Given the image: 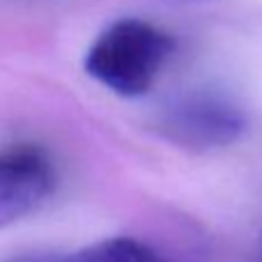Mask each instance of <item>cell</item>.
<instances>
[{
    "label": "cell",
    "instance_id": "6da1fadb",
    "mask_svg": "<svg viewBox=\"0 0 262 262\" xmlns=\"http://www.w3.org/2000/svg\"><path fill=\"white\" fill-rule=\"evenodd\" d=\"M175 51V39L140 18L111 23L88 49L85 72L120 97H140L154 85Z\"/></svg>",
    "mask_w": 262,
    "mask_h": 262
},
{
    "label": "cell",
    "instance_id": "7a4b0ae2",
    "mask_svg": "<svg viewBox=\"0 0 262 262\" xmlns=\"http://www.w3.org/2000/svg\"><path fill=\"white\" fill-rule=\"evenodd\" d=\"M249 118L244 108L212 90L180 95L163 108L159 131L170 143L191 152H212L237 143L246 134Z\"/></svg>",
    "mask_w": 262,
    "mask_h": 262
},
{
    "label": "cell",
    "instance_id": "3957f363",
    "mask_svg": "<svg viewBox=\"0 0 262 262\" xmlns=\"http://www.w3.org/2000/svg\"><path fill=\"white\" fill-rule=\"evenodd\" d=\"M53 186V161L39 145L18 143L0 149V230L37 212Z\"/></svg>",
    "mask_w": 262,
    "mask_h": 262
},
{
    "label": "cell",
    "instance_id": "277c9868",
    "mask_svg": "<svg viewBox=\"0 0 262 262\" xmlns=\"http://www.w3.org/2000/svg\"><path fill=\"white\" fill-rule=\"evenodd\" d=\"M37 262H172L134 237H111L62 255H35Z\"/></svg>",
    "mask_w": 262,
    "mask_h": 262
},
{
    "label": "cell",
    "instance_id": "5b68a950",
    "mask_svg": "<svg viewBox=\"0 0 262 262\" xmlns=\"http://www.w3.org/2000/svg\"><path fill=\"white\" fill-rule=\"evenodd\" d=\"M14 262H37V260L30 255V258H21V260H14Z\"/></svg>",
    "mask_w": 262,
    "mask_h": 262
},
{
    "label": "cell",
    "instance_id": "8992f818",
    "mask_svg": "<svg viewBox=\"0 0 262 262\" xmlns=\"http://www.w3.org/2000/svg\"><path fill=\"white\" fill-rule=\"evenodd\" d=\"M255 262H262V246H260V251H258V258H255Z\"/></svg>",
    "mask_w": 262,
    "mask_h": 262
}]
</instances>
